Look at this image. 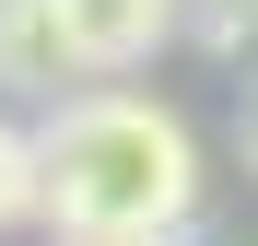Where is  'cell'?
I'll use <instances>...</instances> for the list:
<instances>
[{
    "mask_svg": "<svg viewBox=\"0 0 258 246\" xmlns=\"http://www.w3.org/2000/svg\"><path fill=\"white\" fill-rule=\"evenodd\" d=\"M12 223H35V129L0 117V234H12Z\"/></svg>",
    "mask_w": 258,
    "mask_h": 246,
    "instance_id": "277c9868",
    "label": "cell"
},
{
    "mask_svg": "<svg viewBox=\"0 0 258 246\" xmlns=\"http://www.w3.org/2000/svg\"><path fill=\"white\" fill-rule=\"evenodd\" d=\"M59 246H188V223H71Z\"/></svg>",
    "mask_w": 258,
    "mask_h": 246,
    "instance_id": "5b68a950",
    "label": "cell"
},
{
    "mask_svg": "<svg viewBox=\"0 0 258 246\" xmlns=\"http://www.w3.org/2000/svg\"><path fill=\"white\" fill-rule=\"evenodd\" d=\"M35 211L71 223H188L200 211V141L153 94H59L35 129Z\"/></svg>",
    "mask_w": 258,
    "mask_h": 246,
    "instance_id": "6da1fadb",
    "label": "cell"
},
{
    "mask_svg": "<svg viewBox=\"0 0 258 246\" xmlns=\"http://www.w3.org/2000/svg\"><path fill=\"white\" fill-rule=\"evenodd\" d=\"M188 12H200V0H188ZM246 12H258V0H246Z\"/></svg>",
    "mask_w": 258,
    "mask_h": 246,
    "instance_id": "52a82bcc",
    "label": "cell"
},
{
    "mask_svg": "<svg viewBox=\"0 0 258 246\" xmlns=\"http://www.w3.org/2000/svg\"><path fill=\"white\" fill-rule=\"evenodd\" d=\"M71 82H82V59H71L59 12H47V0H0V94H35V106H59Z\"/></svg>",
    "mask_w": 258,
    "mask_h": 246,
    "instance_id": "3957f363",
    "label": "cell"
},
{
    "mask_svg": "<svg viewBox=\"0 0 258 246\" xmlns=\"http://www.w3.org/2000/svg\"><path fill=\"white\" fill-rule=\"evenodd\" d=\"M246 164H258V117H246Z\"/></svg>",
    "mask_w": 258,
    "mask_h": 246,
    "instance_id": "8992f818",
    "label": "cell"
},
{
    "mask_svg": "<svg viewBox=\"0 0 258 246\" xmlns=\"http://www.w3.org/2000/svg\"><path fill=\"white\" fill-rule=\"evenodd\" d=\"M47 12H59V35H71L82 82H106V70H141L153 47H176L188 0H47Z\"/></svg>",
    "mask_w": 258,
    "mask_h": 246,
    "instance_id": "7a4b0ae2",
    "label": "cell"
}]
</instances>
